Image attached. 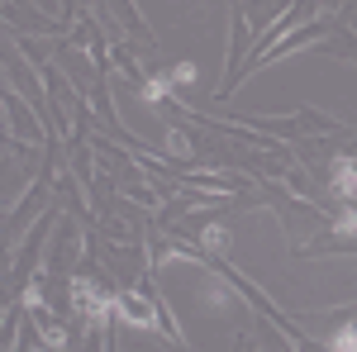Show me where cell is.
I'll use <instances>...</instances> for the list:
<instances>
[{
  "label": "cell",
  "mask_w": 357,
  "mask_h": 352,
  "mask_svg": "<svg viewBox=\"0 0 357 352\" xmlns=\"http://www.w3.org/2000/svg\"><path fill=\"white\" fill-rule=\"evenodd\" d=\"M114 314H119L129 328H158V309H153L143 296H119V309H114Z\"/></svg>",
  "instance_id": "1"
},
{
  "label": "cell",
  "mask_w": 357,
  "mask_h": 352,
  "mask_svg": "<svg viewBox=\"0 0 357 352\" xmlns=\"http://www.w3.org/2000/svg\"><path fill=\"white\" fill-rule=\"evenodd\" d=\"M200 305L215 314V309H229L234 305V291L220 281V271H200Z\"/></svg>",
  "instance_id": "2"
},
{
  "label": "cell",
  "mask_w": 357,
  "mask_h": 352,
  "mask_svg": "<svg viewBox=\"0 0 357 352\" xmlns=\"http://www.w3.org/2000/svg\"><path fill=\"white\" fill-rule=\"evenodd\" d=\"M329 176H333V190L343 195V200H357V158H333V167H329Z\"/></svg>",
  "instance_id": "3"
},
{
  "label": "cell",
  "mask_w": 357,
  "mask_h": 352,
  "mask_svg": "<svg viewBox=\"0 0 357 352\" xmlns=\"http://www.w3.org/2000/svg\"><path fill=\"white\" fill-rule=\"evenodd\" d=\"M200 243H205V252H229V229H224V224H210V229L200 234Z\"/></svg>",
  "instance_id": "4"
},
{
  "label": "cell",
  "mask_w": 357,
  "mask_h": 352,
  "mask_svg": "<svg viewBox=\"0 0 357 352\" xmlns=\"http://www.w3.org/2000/svg\"><path fill=\"white\" fill-rule=\"evenodd\" d=\"M167 91H172V82H167V72H162V77H148V82H143V91H138V95H143V100H148V105H158V100H162Z\"/></svg>",
  "instance_id": "5"
},
{
  "label": "cell",
  "mask_w": 357,
  "mask_h": 352,
  "mask_svg": "<svg viewBox=\"0 0 357 352\" xmlns=\"http://www.w3.org/2000/svg\"><path fill=\"white\" fill-rule=\"evenodd\" d=\"M167 82L172 86H191L195 82V62H176V67L167 72Z\"/></svg>",
  "instance_id": "6"
},
{
  "label": "cell",
  "mask_w": 357,
  "mask_h": 352,
  "mask_svg": "<svg viewBox=\"0 0 357 352\" xmlns=\"http://www.w3.org/2000/svg\"><path fill=\"white\" fill-rule=\"evenodd\" d=\"M333 234H343V238H357V205H353V210H348L343 219H338V224H333Z\"/></svg>",
  "instance_id": "7"
},
{
  "label": "cell",
  "mask_w": 357,
  "mask_h": 352,
  "mask_svg": "<svg viewBox=\"0 0 357 352\" xmlns=\"http://www.w3.org/2000/svg\"><path fill=\"white\" fill-rule=\"evenodd\" d=\"M167 148H172V153H181V158H186V153H191V138L181 134V129H172V134H167Z\"/></svg>",
  "instance_id": "8"
},
{
  "label": "cell",
  "mask_w": 357,
  "mask_h": 352,
  "mask_svg": "<svg viewBox=\"0 0 357 352\" xmlns=\"http://www.w3.org/2000/svg\"><path fill=\"white\" fill-rule=\"evenodd\" d=\"M33 352H53V348H33Z\"/></svg>",
  "instance_id": "9"
}]
</instances>
